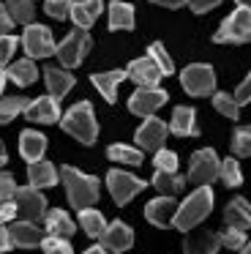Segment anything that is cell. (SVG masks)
I'll use <instances>...</instances> for the list:
<instances>
[{
  "label": "cell",
  "mask_w": 251,
  "mask_h": 254,
  "mask_svg": "<svg viewBox=\"0 0 251 254\" xmlns=\"http://www.w3.org/2000/svg\"><path fill=\"white\" fill-rule=\"evenodd\" d=\"M147 58H150V61L158 66V71H161V77H164V74H172V71H175V63H172V58L167 55V50H164L161 44H150V52H147Z\"/></svg>",
  "instance_id": "cell-35"
},
{
  "label": "cell",
  "mask_w": 251,
  "mask_h": 254,
  "mask_svg": "<svg viewBox=\"0 0 251 254\" xmlns=\"http://www.w3.org/2000/svg\"><path fill=\"white\" fill-rule=\"evenodd\" d=\"M218 241H221V246H227V249H243L246 243H249V238H246V232L227 227L224 232H218Z\"/></svg>",
  "instance_id": "cell-39"
},
{
  "label": "cell",
  "mask_w": 251,
  "mask_h": 254,
  "mask_svg": "<svg viewBox=\"0 0 251 254\" xmlns=\"http://www.w3.org/2000/svg\"><path fill=\"white\" fill-rule=\"evenodd\" d=\"M14 189H16V181L8 175V172H0V202H8L14 197Z\"/></svg>",
  "instance_id": "cell-43"
},
{
  "label": "cell",
  "mask_w": 251,
  "mask_h": 254,
  "mask_svg": "<svg viewBox=\"0 0 251 254\" xmlns=\"http://www.w3.org/2000/svg\"><path fill=\"white\" fill-rule=\"evenodd\" d=\"M109 30H134V6L115 0L109 6Z\"/></svg>",
  "instance_id": "cell-27"
},
{
  "label": "cell",
  "mask_w": 251,
  "mask_h": 254,
  "mask_svg": "<svg viewBox=\"0 0 251 254\" xmlns=\"http://www.w3.org/2000/svg\"><path fill=\"white\" fill-rule=\"evenodd\" d=\"M218 178H221L224 183H227L229 189H235V186H240L243 183V175H240V164L229 156V159H224L221 164H218Z\"/></svg>",
  "instance_id": "cell-34"
},
{
  "label": "cell",
  "mask_w": 251,
  "mask_h": 254,
  "mask_svg": "<svg viewBox=\"0 0 251 254\" xmlns=\"http://www.w3.org/2000/svg\"><path fill=\"white\" fill-rule=\"evenodd\" d=\"M218 3H221V0H188V6L194 14H205V11H210V8H216Z\"/></svg>",
  "instance_id": "cell-45"
},
{
  "label": "cell",
  "mask_w": 251,
  "mask_h": 254,
  "mask_svg": "<svg viewBox=\"0 0 251 254\" xmlns=\"http://www.w3.org/2000/svg\"><path fill=\"white\" fill-rule=\"evenodd\" d=\"M210 208H213V189L199 186L194 194H188V199L183 205H178V210L172 216V227H178L180 232H191L207 219Z\"/></svg>",
  "instance_id": "cell-1"
},
{
  "label": "cell",
  "mask_w": 251,
  "mask_h": 254,
  "mask_svg": "<svg viewBox=\"0 0 251 254\" xmlns=\"http://www.w3.org/2000/svg\"><path fill=\"white\" fill-rule=\"evenodd\" d=\"M44 79H47V90L55 101H60L71 88H74V77H71L68 71H63V68H55V66H49L47 71H44Z\"/></svg>",
  "instance_id": "cell-24"
},
{
  "label": "cell",
  "mask_w": 251,
  "mask_h": 254,
  "mask_svg": "<svg viewBox=\"0 0 251 254\" xmlns=\"http://www.w3.org/2000/svg\"><path fill=\"white\" fill-rule=\"evenodd\" d=\"M126 77L134 79L139 88H158V82H161V71H158V66L150 58H136V61H131V66L126 68Z\"/></svg>",
  "instance_id": "cell-15"
},
{
  "label": "cell",
  "mask_w": 251,
  "mask_h": 254,
  "mask_svg": "<svg viewBox=\"0 0 251 254\" xmlns=\"http://www.w3.org/2000/svg\"><path fill=\"white\" fill-rule=\"evenodd\" d=\"M14 208L22 219L27 221H41L44 213H47V197L41 194V189H33V186H16L14 189Z\"/></svg>",
  "instance_id": "cell-7"
},
{
  "label": "cell",
  "mask_w": 251,
  "mask_h": 254,
  "mask_svg": "<svg viewBox=\"0 0 251 254\" xmlns=\"http://www.w3.org/2000/svg\"><path fill=\"white\" fill-rule=\"evenodd\" d=\"M60 172L55 170V164H49V161H33L30 167H27V181H30L33 189H52L55 183H58Z\"/></svg>",
  "instance_id": "cell-23"
},
{
  "label": "cell",
  "mask_w": 251,
  "mask_h": 254,
  "mask_svg": "<svg viewBox=\"0 0 251 254\" xmlns=\"http://www.w3.org/2000/svg\"><path fill=\"white\" fill-rule=\"evenodd\" d=\"M44 246V254H74V249H71V243L65 241V238H55V235H44L41 241Z\"/></svg>",
  "instance_id": "cell-40"
},
{
  "label": "cell",
  "mask_w": 251,
  "mask_h": 254,
  "mask_svg": "<svg viewBox=\"0 0 251 254\" xmlns=\"http://www.w3.org/2000/svg\"><path fill=\"white\" fill-rule=\"evenodd\" d=\"M218 156L213 148H202L191 156V167H188V181L196 186H210L218 178Z\"/></svg>",
  "instance_id": "cell-8"
},
{
  "label": "cell",
  "mask_w": 251,
  "mask_h": 254,
  "mask_svg": "<svg viewBox=\"0 0 251 254\" xmlns=\"http://www.w3.org/2000/svg\"><path fill=\"white\" fill-rule=\"evenodd\" d=\"M107 186H109V194L118 205H126L134 199V194H139L145 189V181H139L136 175L131 172H123V170H109L107 175Z\"/></svg>",
  "instance_id": "cell-10"
},
{
  "label": "cell",
  "mask_w": 251,
  "mask_h": 254,
  "mask_svg": "<svg viewBox=\"0 0 251 254\" xmlns=\"http://www.w3.org/2000/svg\"><path fill=\"white\" fill-rule=\"evenodd\" d=\"M107 156L112 161H120V164H128V167H136L142 164V150L131 148V145H123V142H115L107 148Z\"/></svg>",
  "instance_id": "cell-32"
},
{
  "label": "cell",
  "mask_w": 251,
  "mask_h": 254,
  "mask_svg": "<svg viewBox=\"0 0 251 254\" xmlns=\"http://www.w3.org/2000/svg\"><path fill=\"white\" fill-rule=\"evenodd\" d=\"M22 47H25L27 58H52L55 50H58V44H55L52 33H49V28H44V25H25V36H22Z\"/></svg>",
  "instance_id": "cell-9"
},
{
  "label": "cell",
  "mask_w": 251,
  "mask_h": 254,
  "mask_svg": "<svg viewBox=\"0 0 251 254\" xmlns=\"http://www.w3.org/2000/svg\"><path fill=\"white\" fill-rule=\"evenodd\" d=\"M5 11L14 19V25H30L36 17V8H33V0H5Z\"/></svg>",
  "instance_id": "cell-31"
},
{
  "label": "cell",
  "mask_w": 251,
  "mask_h": 254,
  "mask_svg": "<svg viewBox=\"0 0 251 254\" xmlns=\"http://www.w3.org/2000/svg\"><path fill=\"white\" fill-rule=\"evenodd\" d=\"M156 170H161V172H178V153L175 150H164V148H158L156 150Z\"/></svg>",
  "instance_id": "cell-37"
},
{
  "label": "cell",
  "mask_w": 251,
  "mask_h": 254,
  "mask_svg": "<svg viewBox=\"0 0 251 254\" xmlns=\"http://www.w3.org/2000/svg\"><path fill=\"white\" fill-rule=\"evenodd\" d=\"M14 50H16V39H14V36H0V68L11 63Z\"/></svg>",
  "instance_id": "cell-42"
},
{
  "label": "cell",
  "mask_w": 251,
  "mask_h": 254,
  "mask_svg": "<svg viewBox=\"0 0 251 254\" xmlns=\"http://www.w3.org/2000/svg\"><path fill=\"white\" fill-rule=\"evenodd\" d=\"M240 254H251V252H249V243H246V246L240 249Z\"/></svg>",
  "instance_id": "cell-54"
},
{
  "label": "cell",
  "mask_w": 251,
  "mask_h": 254,
  "mask_svg": "<svg viewBox=\"0 0 251 254\" xmlns=\"http://www.w3.org/2000/svg\"><path fill=\"white\" fill-rule=\"evenodd\" d=\"M180 85L188 96H210L216 90V71L207 63H191L180 74Z\"/></svg>",
  "instance_id": "cell-6"
},
{
  "label": "cell",
  "mask_w": 251,
  "mask_h": 254,
  "mask_svg": "<svg viewBox=\"0 0 251 254\" xmlns=\"http://www.w3.org/2000/svg\"><path fill=\"white\" fill-rule=\"evenodd\" d=\"M224 224L232 227V230H240V232L249 230V202L246 199H232L224 208Z\"/></svg>",
  "instance_id": "cell-28"
},
{
  "label": "cell",
  "mask_w": 251,
  "mask_h": 254,
  "mask_svg": "<svg viewBox=\"0 0 251 254\" xmlns=\"http://www.w3.org/2000/svg\"><path fill=\"white\" fill-rule=\"evenodd\" d=\"M60 126L74 139H79L82 145H93L98 137V126H96V115H93L90 101H79L65 115H60Z\"/></svg>",
  "instance_id": "cell-3"
},
{
  "label": "cell",
  "mask_w": 251,
  "mask_h": 254,
  "mask_svg": "<svg viewBox=\"0 0 251 254\" xmlns=\"http://www.w3.org/2000/svg\"><path fill=\"white\" fill-rule=\"evenodd\" d=\"M150 3H156V6H167V8H180V6H186L188 0H150Z\"/></svg>",
  "instance_id": "cell-49"
},
{
  "label": "cell",
  "mask_w": 251,
  "mask_h": 254,
  "mask_svg": "<svg viewBox=\"0 0 251 254\" xmlns=\"http://www.w3.org/2000/svg\"><path fill=\"white\" fill-rule=\"evenodd\" d=\"M14 28V19L8 17V11H5V6L0 3V36H8V30Z\"/></svg>",
  "instance_id": "cell-46"
},
{
  "label": "cell",
  "mask_w": 251,
  "mask_h": 254,
  "mask_svg": "<svg viewBox=\"0 0 251 254\" xmlns=\"http://www.w3.org/2000/svg\"><path fill=\"white\" fill-rule=\"evenodd\" d=\"M101 8H104V0H79V3L71 6L68 17L79 30H87L98 17H101Z\"/></svg>",
  "instance_id": "cell-20"
},
{
  "label": "cell",
  "mask_w": 251,
  "mask_h": 254,
  "mask_svg": "<svg viewBox=\"0 0 251 254\" xmlns=\"http://www.w3.org/2000/svg\"><path fill=\"white\" fill-rule=\"evenodd\" d=\"M213 107H216L221 115L232 118V121H238V115H240L238 104H235V99L229 93H216V96H213Z\"/></svg>",
  "instance_id": "cell-36"
},
{
  "label": "cell",
  "mask_w": 251,
  "mask_h": 254,
  "mask_svg": "<svg viewBox=\"0 0 251 254\" xmlns=\"http://www.w3.org/2000/svg\"><path fill=\"white\" fill-rule=\"evenodd\" d=\"M5 161H8V153H5V145H3V142H0V167H3V164H5Z\"/></svg>",
  "instance_id": "cell-51"
},
{
  "label": "cell",
  "mask_w": 251,
  "mask_h": 254,
  "mask_svg": "<svg viewBox=\"0 0 251 254\" xmlns=\"http://www.w3.org/2000/svg\"><path fill=\"white\" fill-rule=\"evenodd\" d=\"M249 99H251V77H246L238 85V90H235V104L243 107V104H249Z\"/></svg>",
  "instance_id": "cell-44"
},
{
  "label": "cell",
  "mask_w": 251,
  "mask_h": 254,
  "mask_svg": "<svg viewBox=\"0 0 251 254\" xmlns=\"http://www.w3.org/2000/svg\"><path fill=\"white\" fill-rule=\"evenodd\" d=\"M36 77H38V68H36V63H33L30 58L14 61V63H8V68H5V79H14V85H19V88L33 85Z\"/></svg>",
  "instance_id": "cell-26"
},
{
  "label": "cell",
  "mask_w": 251,
  "mask_h": 254,
  "mask_svg": "<svg viewBox=\"0 0 251 254\" xmlns=\"http://www.w3.org/2000/svg\"><path fill=\"white\" fill-rule=\"evenodd\" d=\"M3 88H5V71L0 68V93H3Z\"/></svg>",
  "instance_id": "cell-52"
},
{
  "label": "cell",
  "mask_w": 251,
  "mask_h": 254,
  "mask_svg": "<svg viewBox=\"0 0 251 254\" xmlns=\"http://www.w3.org/2000/svg\"><path fill=\"white\" fill-rule=\"evenodd\" d=\"M235 3H238L240 8H249V0H235Z\"/></svg>",
  "instance_id": "cell-53"
},
{
  "label": "cell",
  "mask_w": 251,
  "mask_h": 254,
  "mask_svg": "<svg viewBox=\"0 0 251 254\" xmlns=\"http://www.w3.org/2000/svg\"><path fill=\"white\" fill-rule=\"evenodd\" d=\"M60 178H63V183H65V194H68L71 208L82 210V208L96 205L98 189H101L98 178L85 175V172H79L76 167H63V170H60Z\"/></svg>",
  "instance_id": "cell-2"
},
{
  "label": "cell",
  "mask_w": 251,
  "mask_h": 254,
  "mask_svg": "<svg viewBox=\"0 0 251 254\" xmlns=\"http://www.w3.org/2000/svg\"><path fill=\"white\" fill-rule=\"evenodd\" d=\"M79 224H82V230H85L90 238H101L104 230H107V219H104V213L101 210H93V208H82L79 210Z\"/></svg>",
  "instance_id": "cell-29"
},
{
  "label": "cell",
  "mask_w": 251,
  "mask_h": 254,
  "mask_svg": "<svg viewBox=\"0 0 251 254\" xmlns=\"http://www.w3.org/2000/svg\"><path fill=\"white\" fill-rule=\"evenodd\" d=\"M164 104H167V90L161 88H136L128 99V110L139 118H150Z\"/></svg>",
  "instance_id": "cell-11"
},
{
  "label": "cell",
  "mask_w": 251,
  "mask_h": 254,
  "mask_svg": "<svg viewBox=\"0 0 251 254\" xmlns=\"http://www.w3.org/2000/svg\"><path fill=\"white\" fill-rule=\"evenodd\" d=\"M232 153L235 156H249L251 153V131L246 126H240L232 137Z\"/></svg>",
  "instance_id": "cell-38"
},
{
  "label": "cell",
  "mask_w": 251,
  "mask_h": 254,
  "mask_svg": "<svg viewBox=\"0 0 251 254\" xmlns=\"http://www.w3.org/2000/svg\"><path fill=\"white\" fill-rule=\"evenodd\" d=\"M14 213H16V208L11 202H0V227H3L5 221L14 219Z\"/></svg>",
  "instance_id": "cell-47"
},
{
  "label": "cell",
  "mask_w": 251,
  "mask_h": 254,
  "mask_svg": "<svg viewBox=\"0 0 251 254\" xmlns=\"http://www.w3.org/2000/svg\"><path fill=\"white\" fill-rule=\"evenodd\" d=\"M169 131L178 134V137H196L199 128H196V112L191 107H175L172 121H169Z\"/></svg>",
  "instance_id": "cell-22"
},
{
  "label": "cell",
  "mask_w": 251,
  "mask_h": 254,
  "mask_svg": "<svg viewBox=\"0 0 251 254\" xmlns=\"http://www.w3.org/2000/svg\"><path fill=\"white\" fill-rule=\"evenodd\" d=\"M25 118L30 123H58L60 121V101H55L52 96H38V99L25 104Z\"/></svg>",
  "instance_id": "cell-12"
},
{
  "label": "cell",
  "mask_w": 251,
  "mask_h": 254,
  "mask_svg": "<svg viewBox=\"0 0 251 254\" xmlns=\"http://www.w3.org/2000/svg\"><path fill=\"white\" fill-rule=\"evenodd\" d=\"M153 186H156L158 194H164V197H175V194H180V189L186 186V181L178 172H161L158 170L156 175H153Z\"/></svg>",
  "instance_id": "cell-30"
},
{
  "label": "cell",
  "mask_w": 251,
  "mask_h": 254,
  "mask_svg": "<svg viewBox=\"0 0 251 254\" xmlns=\"http://www.w3.org/2000/svg\"><path fill=\"white\" fill-rule=\"evenodd\" d=\"M136 145H139L142 150H158L164 148V139H167V123L158 121V118H145V123H142L139 128H136Z\"/></svg>",
  "instance_id": "cell-13"
},
{
  "label": "cell",
  "mask_w": 251,
  "mask_h": 254,
  "mask_svg": "<svg viewBox=\"0 0 251 254\" xmlns=\"http://www.w3.org/2000/svg\"><path fill=\"white\" fill-rule=\"evenodd\" d=\"M85 254H109V252H107V249H104V246H90V249H87Z\"/></svg>",
  "instance_id": "cell-50"
},
{
  "label": "cell",
  "mask_w": 251,
  "mask_h": 254,
  "mask_svg": "<svg viewBox=\"0 0 251 254\" xmlns=\"http://www.w3.org/2000/svg\"><path fill=\"white\" fill-rule=\"evenodd\" d=\"M25 104H27V99H22V96H5V99H0V123H11L25 110Z\"/></svg>",
  "instance_id": "cell-33"
},
{
  "label": "cell",
  "mask_w": 251,
  "mask_h": 254,
  "mask_svg": "<svg viewBox=\"0 0 251 254\" xmlns=\"http://www.w3.org/2000/svg\"><path fill=\"white\" fill-rule=\"evenodd\" d=\"M175 210H178V202H175V197H156L150 199V202L145 205V219L150 221L153 227H169L172 224V216Z\"/></svg>",
  "instance_id": "cell-17"
},
{
  "label": "cell",
  "mask_w": 251,
  "mask_h": 254,
  "mask_svg": "<svg viewBox=\"0 0 251 254\" xmlns=\"http://www.w3.org/2000/svg\"><path fill=\"white\" fill-rule=\"evenodd\" d=\"M8 235H11V243L19 249H33V246H41L44 241V230L36 224V221H14V224L8 227Z\"/></svg>",
  "instance_id": "cell-16"
},
{
  "label": "cell",
  "mask_w": 251,
  "mask_h": 254,
  "mask_svg": "<svg viewBox=\"0 0 251 254\" xmlns=\"http://www.w3.org/2000/svg\"><path fill=\"white\" fill-rule=\"evenodd\" d=\"M44 224H47V232L55 238H71L76 230V224L71 221V216L65 210L55 208V210H47L44 213Z\"/></svg>",
  "instance_id": "cell-25"
},
{
  "label": "cell",
  "mask_w": 251,
  "mask_h": 254,
  "mask_svg": "<svg viewBox=\"0 0 251 254\" xmlns=\"http://www.w3.org/2000/svg\"><path fill=\"white\" fill-rule=\"evenodd\" d=\"M126 79V71H120V68H115V71H101V74H93L90 82L96 85V90L104 96V101H109V104H115L118 101V88L120 82Z\"/></svg>",
  "instance_id": "cell-21"
},
{
  "label": "cell",
  "mask_w": 251,
  "mask_h": 254,
  "mask_svg": "<svg viewBox=\"0 0 251 254\" xmlns=\"http://www.w3.org/2000/svg\"><path fill=\"white\" fill-rule=\"evenodd\" d=\"M98 241L107 252H128L134 246V230L123 221H112V224H107V230Z\"/></svg>",
  "instance_id": "cell-14"
},
{
  "label": "cell",
  "mask_w": 251,
  "mask_h": 254,
  "mask_svg": "<svg viewBox=\"0 0 251 254\" xmlns=\"http://www.w3.org/2000/svg\"><path fill=\"white\" fill-rule=\"evenodd\" d=\"M44 150H47V137H44L41 131H36V128H25V131L19 134V153H22V159H25L27 164L41 161Z\"/></svg>",
  "instance_id": "cell-19"
},
{
  "label": "cell",
  "mask_w": 251,
  "mask_h": 254,
  "mask_svg": "<svg viewBox=\"0 0 251 254\" xmlns=\"http://www.w3.org/2000/svg\"><path fill=\"white\" fill-rule=\"evenodd\" d=\"M90 44H93L90 33H87V30L74 28V30H71V33L58 44L55 55H58V61L63 63L65 68H76L82 61H85V55H87V50H90Z\"/></svg>",
  "instance_id": "cell-5"
},
{
  "label": "cell",
  "mask_w": 251,
  "mask_h": 254,
  "mask_svg": "<svg viewBox=\"0 0 251 254\" xmlns=\"http://www.w3.org/2000/svg\"><path fill=\"white\" fill-rule=\"evenodd\" d=\"M218 249H221V241H218V232L213 230H196L183 241L186 254H216Z\"/></svg>",
  "instance_id": "cell-18"
},
{
  "label": "cell",
  "mask_w": 251,
  "mask_h": 254,
  "mask_svg": "<svg viewBox=\"0 0 251 254\" xmlns=\"http://www.w3.org/2000/svg\"><path fill=\"white\" fill-rule=\"evenodd\" d=\"M11 246H14V243H11L8 230H5V227H0V254H3V252H8Z\"/></svg>",
  "instance_id": "cell-48"
},
{
  "label": "cell",
  "mask_w": 251,
  "mask_h": 254,
  "mask_svg": "<svg viewBox=\"0 0 251 254\" xmlns=\"http://www.w3.org/2000/svg\"><path fill=\"white\" fill-rule=\"evenodd\" d=\"M71 6H74V0H47V3H44V8H47L49 17H58V19L68 17Z\"/></svg>",
  "instance_id": "cell-41"
},
{
  "label": "cell",
  "mask_w": 251,
  "mask_h": 254,
  "mask_svg": "<svg viewBox=\"0 0 251 254\" xmlns=\"http://www.w3.org/2000/svg\"><path fill=\"white\" fill-rule=\"evenodd\" d=\"M249 36H251V11L249 8H238L229 17H224L213 41H218V44H246Z\"/></svg>",
  "instance_id": "cell-4"
}]
</instances>
